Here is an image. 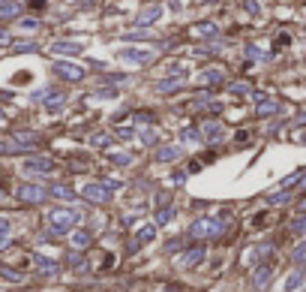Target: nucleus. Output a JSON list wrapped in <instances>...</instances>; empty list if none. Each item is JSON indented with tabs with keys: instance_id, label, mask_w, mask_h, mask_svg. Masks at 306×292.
<instances>
[{
	"instance_id": "6",
	"label": "nucleus",
	"mask_w": 306,
	"mask_h": 292,
	"mask_svg": "<svg viewBox=\"0 0 306 292\" xmlns=\"http://www.w3.org/2000/svg\"><path fill=\"white\" fill-rule=\"evenodd\" d=\"M18 12V3H6V6H0V18H12Z\"/></svg>"
},
{
	"instance_id": "2",
	"label": "nucleus",
	"mask_w": 306,
	"mask_h": 292,
	"mask_svg": "<svg viewBox=\"0 0 306 292\" xmlns=\"http://www.w3.org/2000/svg\"><path fill=\"white\" fill-rule=\"evenodd\" d=\"M57 72H60L63 79H72V82H78V79L84 76V69L75 66V63H57Z\"/></svg>"
},
{
	"instance_id": "10",
	"label": "nucleus",
	"mask_w": 306,
	"mask_h": 292,
	"mask_svg": "<svg viewBox=\"0 0 306 292\" xmlns=\"http://www.w3.org/2000/svg\"><path fill=\"white\" fill-rule=\"evenodd\" d=\"M300 280H303V274H300V271H297V274H291V277H288V289H297V286H300Z\"/></svg>"
},
{
	"instance_id": "11",
	"label": "nucleus",
	"mask_w": 306,
	"mask_h": 292,
	"mask_svg": "<svg viewBox=\"0 0 306 292\" xmlns=\"http://www.w3.org/2000/svg\"><path fill=\"white\" fill-rule=\"evenodd\" d=\"M288 199H291V193H276V196H273L276 205H282V202H288Z\"/></svg>"
},
{
	"instance_id": "8",
	"label": "nucleus",
	"mask_w": 306,
	"mask_h": 292,
	"mask_svg": "<svg viewBox=\"0 0 306 292\" xmlns=\"http://www.w3.org/2000/svg\"><path fill=\"white\" fill-rule=\"evenodd\" d=\"M27 193H24V199H30V202H36V199H42L45 193H36V187H24Z\"/></svg>"
},
{
	"instance_id": "7",
	"label": "nucleus",
	"mask_w": 306,
	"mask_h": 292,
	"mask_svg": "<svg viewBox=\"0 0 306 292\" xmlns=\"http://www.w3.org/2000/svg\"><path fill=\"white\" fill-rule=\"evenodd\" d=\"M267 223H270V217H267V211H261L258 217H255V220H252V226L258 229V226H267Z\"/></svg>"
},
{
	"instance_id": "9",
	"label": "nucleus",
	"mask_w": 306,
	"mask_h": 292,
	"mask_svg": "<svg viewBox=\"0 0 306 292\" xmlns=\"http://www.w3.org/2000/svg\"><path fill=\"white\" fill-rule=\"evenodd\" d=\"M123 57H129V60H147V51H123Z\"/></svg>"
},
{
	"instance_id": "5",
	"label": "nucleus",
	"mask_w": 306,
	"mask_h": 292,
	"mask_svg": "<svg viewBox=\"0 0 306 292\" xmlns=\"http://www.w3.org/2000/svg\"><path fill=\"white\" fill-rule=\"evenodd\" d=\"M270 274H273V268H270V265L261 268V271H255V283H258V286H264L267 280H270Z\"/></svg>"
},
{
	"instance_id": "1",
	"label": "nucleus",
	"mask_w": 306,
	"mask_h": 292,
	"mask_svg": "<svg viewBox=\"0 0 306 292\" xmlns=\"http://www.w3.org/2000/svg\"><path fill=\"white\" fill-rule=\"evenodd\" d=\"M72 223H75V214H72V211H69V214H66V211H54V214H51V226H54V229H69Z\"/></svg>"
},
{
	"instance_id": "4",
	"label": "nucleus",
	"mask_w": 306,
	"mask_h": 292,
	"mask_svg": "<svg viewBox=\"0 0 306 292\" xmlns=\"http://www.w3.org/2000/svg\"><path fill=\"white\" fill-rule=\"evenodd\" d=\"M276 112V102L273 99H264L261 97V105H258V115H273Z\"/></svg>"
},
{
	"instance_id": "14",
	"label": "nucleus",
	"mask_w": 306,
	"mask_h": 292,
	"mask_svg": "<svg viewBox=\"0 0 306 292\" xmlns=\"http://www.w3.org/2000/svg\"><path fill=\"white\" fill-rule=\"evenodd\" d=\"M303 142H306V136H303Z\"/></svg>"
},
{
	"instance_id": "13",
	"label": "nucleus",
	"mask_w": 306,
	"mask_h": 292,
	"mask_svg": "<svg viewBox=\"0 0 306 292\" xmlns=\"http://www.w3.org/2000/svg\"><path fill=\"white\" fill-rule=\"evenodd\" d=\"M297 259H306V244H303L300 250H294V262H297Z\"/></svg>"
},
{
	"instance_id": "3",
	"label": "nucleus",
	"mask_w": 306,
	"mask_h": 292,
	"mask_svg": "<svg viewBox=\"0 0 306 292\" xmlns=\"http://www.w3.org/2000/svg\"><path fill=\"white\" fill-rule=\"evenodd\" d=\"M159 12H162L159 6H150V9H144V12L138 15V24H150V21H156V18H159Z\"/></svg>"
},
{
	"instance_id": "12",
	"label": "nucleus",
	"mask_w": 306,
	"mask_h": 292,
	"mask_svg": "<svg viewBox=\"0 0 306 292\" xmlns=\"http://www.w3.org/2000/svg\"><path fill=\"white\" fill-rule=\"evenodd\" d=\"M27 6H30V9H42L45 0H27Z\"/></svg>"
}]
</instances>
